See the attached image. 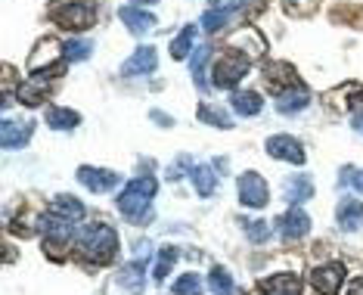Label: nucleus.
<instances>
[{
	"mask_svg": "<svg viewBox=\"0 0 363 295\" xmlns=\"http://www.w3.org/2000/svg\"><path fill=\"white\" fill-rule=\"evenodd\" d=\"M342 280H345V265H323V267H317L311 274L313 289L323 292V295H335L338 286H342Z\"/></svg>",
	"mask_w": 363,
	"mask_h": 295,
	"instance_id": "11",
	"label": "nucleus"
},
{
	"mask_svg": "<svg viewBox=\"0 0 363 295\" xmlns=\"http://www.w3.org/2000/svg\"><path fill=\"white\" fill-rule=\"evenodd\" d=\"M208 4H224V0H208Z\"/></svg>",
	"mask_w": 363,
	"mask_h": 295,
	"instance_id": "40",
	"label": "nucleus"
},
{
	"mask_svg": "<svg viewBox=\"0 0 363 295\" xmlns=\"http://www.w3.org/2000/svg\"><path fill=\"white\" fill-rule=\"evenodd\" d=\"M78 121H81V116L75 109H50L47 112V125L53 130H75Z\"/></svg>",
	"mask_w": 363,
	"mask_h": 295,
	"instance_id": "22",
	"label": "nucleus"
},
{
	"mask_svg": "<svg viewBox=\"0 0 363 295\" xmlns=\"http://www.w3.org/2000/svg\"><path fill=\"white\" fill-rule=\"evenodd\" d=\"M171 292H174V295H202V277L189 270V274L177 277L174 286H171Z\"/></svg>",
	"mask_w": 363,
	"mask_h": 295,
	"instance_id": "29",
	"label": "nucleus"
},
{
	"mask_svg": "<svg viewBox=\"0 0 363 295\" xmlns=\"http://www.w3.org/2000/svg\"><path fill=\"white\" fill-rule=\"evenodd\" d=\"M186 171H193V159H189V155H180L174 165L168 168V177H171V180H177V177H184Z\"/></svg>",
	"mask_w": 363,
	"mask_h": 295,
	"instance_id": "34",
	"label": "nucleus"
},
{
	"mask_svg": "<svg viewBox=\"0 0 363 295\" xmlns=\"http://www.w3.org/2000/svg\"><path fill=\"white\" fill-rule=\"evenodd\" d=\"M335 218H338V227H342L345 233H351V230H360L363 227V202L360 199H342L338 202V208H335Z\"/></svg>",
	"mask_w": 363,
	"mask_h": 295,
	"instance_id": "12",
	"label": "nucleus"
},
{
	"mask_svg": "<svg viewBox=\"0 0 363 295\" xmlns=\"http://www.w3.org/2000/svg\"><path fill=\"white\" fill-rule=\"evenodd\" d=\"M78 180L87 187L90 193H109L121 184V174L118 171H109V168H90V165H81L78 168Z\"/></svg>",
	"mask_w": 363,
	"mask_h": 295,
	"instance_id": "7",
	"label": "nucleus"
},
{
	"mask_svg": "<svg viewBox=\"0 0 363 295\" xmlns=\"http://www.w3.org/2000/svg\"><path fill=\"white\" fill-rule=\"evenodd\" d=\"M31 134H35V121L31 118H4V125H0L4 150H22V146H28Z\"/></svg>",
	"mask_w": 363,
	"mask_h": 295,
	"instance_id": "6",
	"label": "nucleus"
},
{
	"mask_svg": "<svg viewBox=\"0 0 363 295\" xmlns=\"http://www.w3.org/2000/svg\"><path fill=\"white\" fill-rule=\"evenodd\" d=\"M211 60V47L205 44V47H199V50L193 53V62H189V72H193V81L199 84L202 90H205V62Z\"/></svg>",
	"mask_w": 363,
	"mask_h": 295,
	"instance_id": "30",
	"label": "nucleus"
},
{
	"mask_svg": "<svg viewBox=\"0 0 363 295\" xmlns=\"http://www.w3.org/2000/svg\"><path fill=\"white\" fill-rule=\"evenodd\" d=\"M53 215H60V218H65V221H72V224H78V221H84V206L75 199V196H56L53 199Z\"/></svg>",
	"mask_w": 363,
	"mask_h": 295,
	"instance_id": "18",
	"label": "nucleus"
},
{
	"mask_svg": "<svg viewBox=\"0 0 363 295\" xmlns=\"http://www.w3.org/2000/svg\"><path fill=\"white\" fill-rule=\"evenodd\" d=\"M152 118H155V125H159V128H171V125H174V118L164 116V112H159V109L152 112Z\"/></svg>",
	"mask_w": 363,
	"mask_h": 295,
	"instance_id": "36",
	"label": "nucleus"
},
{
	"mask_svg": "<svg viewBox=\"0 0 363 295\" xmlns=\"http://www.w3.org/2000/svg\"><path fill=\"white\" fill-rule=\"evenodd\" d=\"M81 255H87L94 265H109L118 255V233L109 224H87L78 236Z\"/></svg>",
	"mask_w": 363,
	"mask_h": 295,
	"instance_id": "2",
	"label": "nucleus"
},
{
	"mask_svg": "<svg viewBox=\"0 0 363 295\" xmlns=\"http://www.w3.org/2000/svg\"><path fill=\"white\" fill-rule=\"evenodd\" d=\"M233 13H236V6H218V10H208V13L202 16V28L208 31V35H214L218 28L227 26V19H230Z\"/></svg>",
	"mask_w": 363,
	"mask_h": 295,
	"instance_id": "26",
	"label": "nucleus"
},
{
	"mask_svg": "<svg viewBox=\"0 0 363 295\" xmlns=\"http://www.w3.org/2000/svg\"><path fill=\"white\" fill-rule=\"evenodd\" d=\"M308 230H311V218L301 208L292 206L279 218V236H283V243H298L301 236H308Z\"/></svg>",
	"mask_w": 363,
	"mask_h": 295,
	"instance_id": "10",
	"label": "nucleus"
},
{
	"mask_svg": "<svg viewBox=\"0 0 363 295\" xmlns=\"http://www.w3.org/2000/svg\"><path fill=\"white\" fill-rule=\"evenodd\" d=\"M143 265H146V261H137V258H134V261H130V265L118 274V286H121L125 292H130V295H140V292H143V286H146Z\"/></svg>",
	"mask_w": 363,
	"mask_h": 295,
	"instance_id": "16",
	"label": "nucleus"
},
{
	"mask_svg": "<svg viewBox=\"0 0 363 295\" xmlns=\"http://www.w3.org/2000/svg\"><path fill=\"white\" fill-rule=\"evenodd\" d=\"M283 4H286V10L292 16H311L313 10H317L320 0H283Z\"/></svg>",
	"mask_w": 363,
	"mask_h": 295,
	"instance_id": "33",
	"label": "nucleus"
},
{
	"mask_svg": "<svg viewBox=\"0 0 363 295\" xmlns=\"http://www.w3.org/2000/svg\"><path fill=\"white\" fill-rule=\"evenodd\" d=\"M261 292L264 295H301V286L292 274H277L261 286Z\"/></svg>",
	"mask_w": 363,
	"mask_h": 295,
	"instance_id": "19",
	"label": "nucleus"
},
{
	"mask_svg": "<svg viewBox=\"0 0 363 295\" xmlns=\"http://www.w3.org/2000/svg\"><path fill=\"white\" fill-rule=\"evenodd\" d=\"M193 40H196V28L186 26V28L174 38V44H171V56H174V60H186V56L193 53Z\"/></svg>",
	"mask_w": 363,
	"mask_h": 295,
	"instance_id": "27",
	"label": "nucleus"
},
{
	"mask_svg": "<svg viewBox=\"0 0 363 295\" xmlns=\"http://www.w3.org/2000/svg\"><path fill=\"white\" fill-rule=\"evenodd\" d=\"M236 190H239V202L249 208H264L270 199V187L258 171H245V174L236 180Z\"/></svg>",
	"mask_w": 363,
	"mask_h": 295,
	"instance_id": "5",
	"label": "nucleus"
},
{
	"mask_svg": "<svg viewBox=\"0 0 363 295\" xmlns=\"http://www.w3.org/2000/svg\"><path fill=\"white\" fill-rule=\"evenodd\" d=\"M242 230H245V236H249V243H255V245L267 243L270 233H274L267 221H261V218H242Z\"/></svg>",
	"mask_w": 363,
	"mask_h": 295,
	"instance_id": "24",
	"label": "nucleus"
},
{
	"mask_svg": "<svg viewBox=\"0 0 363 295\" xmlns=\"http://www.w3.org/2000/svg\"><path fill=\"white\" fill-rule=\"evenodd\" d=\"M283 196L292 206H298V202H308L311 196H313V180L308 174H292V177H286V184H283Z\"/></svg>",
	"mask_w": 363,
	"mask_h": 295,
	"instance_id": "14",
	"label": "nucleus"
},
{
	"mask_svg": "<svg viewBox=\"0 0 363 295\" xmlns=\"http://www.w3.org/2000/svg\"><path fill=\"white\" fill-rule=\"evenodd\" d=\"M134 4H155V0H134Z\"/></svg>",
	"mask_w": 363,
	"mask_h": 295,
	"instance_id": "39",
	"label": "nucleus"
},
{
	"mask_svg": "<svg viewBox=\"0 0 363 295\" xmlns=\"http://www.w3.org/2000/svg\"><path fill=\"white\" fill-rule=\"evenodd\" d=\"M56 56H60V44H56V40H40L38 50L31 53V60H28V69L38 72L40 65H53Z\"/></svg>",
	"mask_w": 363,
	"mask_h": 295,
	"instance_id": "21",
	"label": "nucleus"
},
{
	"mask_svg": "<svg viewBox=\"0 0 363 295\" xmlns=\"http://www.w3.org/2000/svg\"><path fill=\"white\" fill-rule=\"evenodd\" d=\"M249 56L245 53H239V50H224L214 60V69H211V81H214V87H236L239 81H242L245 75H249Z\"/></svg>",
	"mask_w": 363,
	"mask_h": 295,
	"instance_id": "4",
	"label": "nucleus"
},
{
	"mask_svg": "<svg viewBox=\"0 0 363 295\" xmlns=\"http://www.w3.org/2000/svg\"><path fill=\"white\" fill-rule=\"evenodd\" d=\"M47 13H50V19L65 31H84L94 26V19H96V10L87 0H53Z\"/></svg>",
	"mask_w": 363,
	"mask_h": 295,
	"instance_id": "3",
	"label": "nucleus"
},
{
	"mask_svg": "<svg viewBox=\"0 0 363 295\" xmlns=\"http://www.w3.org/2000/svg\"><path fill=\"white\" fill-rule=\"evenodd\" d=\"M174 261H177V249L174 245H164L159 252V261H155V280H164L174 270Z\"/></svg>",
	"mask_w": 363,
	"mask_h": 295,
	"instance_id": "32",
	"label": "nucleus"
},
{
	"mask_svg": "<svg viewBox=\"0 0 363 295\" xmlns=\"http://www.w3.org/2000/svg\"><path fill=\"white\" fill-rule=\"evenodd\" d=\"M199 121H205V125H211V128H233V121H230V116L224 109H214V106L208 103H202L199 106Z\"/></svg>",
	"mask_w": 363,
	"mask_h": 295,
	"instance_id": "28",
	"label": "nucleus"
},
{
	"mask_svg": "<svg viewBox=\"0 0 363 295\" xmlns=\"http://www.w3.org/2000/svg\"><path fill=\"white\" fill-rule=\"evenodd\" d=\"M159 69V53H155V47H137L134 53H130V60L121 65V75L125 78H137V75H152V72Z\"/></svg>",
	"mask_w": 363,
	"mask_h": 295,
	"instance_id": "8",
	"label": "nucleus"
},
{
	"mask_svg": "<svg viewBox=\"0 0 363 295\" xmlns=\"http://www.w3.org/2000/svg\"><path fill=\"white\" fill-rule=\"evenodd\" d=\"M351 109H354V116H357V125L363 128V94L351 96Z\"/></svg>",
	"mask_w": 363,
	"mask_h": 295,
	"instance_id": "35",
	"label": "nucleus"
},
{
	"mask_svg": "<svg viewBox=\"0 0 363 295\" xmlns=\"http://www.w3.org/2000/svg\"><path fill=\"white\" fill-rule=\"evenodd\" d=\"M230 106H233L239 116H258V112L264 109V100L255 94V90H239V94H233Z\"/></svg>",
	"mask_w": 363,
	"mask_h": 295,
	"instance_id": "20",
	"label": "nucleus"
},
{
	"mask_svg": "<svg viewBox=\"0 0 363 295\" xmlns=\"http://www.w3.org/2000/svg\"><path fill=\"white\" fill-rule=\"evenodd\" d=\"M311 103V96H308V90L304 87H289V90H283V94L277 96V109L283 112V116H292V112H301L304 106Z\"/></svg>",
	"mask_w": 363,
	"mask_h": 295,
	"instance_id": "17",
	"label": "nucleus"
},
{
	"mask_svg": "<svg viewBox=\"0 0 363 295\" xmlns=\"http://www.w3.org/2000/svg\"><path fill=\"white\" fill-rule=\"evenodd\" d=\"M189 180H193L196 193H199L202 199H208V196H214V190H218V171L211 165H196L189 171Z\"/></svg>",
	"mask_w": 363,
	"mask_h": 295,
	"instance_id": "15",
	"label": "nucleus"
},
{
	"mask_svg": "<svg viewBox=\"0 0 363 295\" xmlns=\"http://www.w3.org/2000/svg\"><path fill=\"white\" fill-rule=\"evenodd\" d=\"M208 286H211L214 295H236V283H233V277H230L224 267H214L211 270V274H208Z\"/></svg>",
	"mask_w": 363,
	"mask_h": 295,
	"instance_id": "25",
	"label": "nucleus"
},
{
	"mask_svg": "<svg viewBox=\"0 0 363 295\" xmlns=\"http://www.w3.org/2000/svg\"><path fill=\"white\" fill-rule=\"evenodd\" d=\"M118 19L128 26V31H134V35H146V31L155 28V16L140 10V6H121L118 10Z\"/></svg>",
	"mask_w": 363,
	"mask_h": 295,
	"instance_id": "13",
	"label": "nucleus"
},
{
	"mask_svg": "<svg viewBox=\"0 0 363 295\" xmlns=\"http://www.w3.org/2000/svg\"><path fill=\"white\" fill-rule=\"evenodd\" d=\"M267 155H274V159H283V162H292V165H304V150L301 143L295 140V137L289 134H274L267 137Z\"/></svg>",
	"mask_w": 363,
	"mask_h": 295,
	"instance_id": "9",
	"label": "nucleus"
},
{
	"mask_svg": "<svg viewBox=\"0 0 363 295\" xmlns=\"http://www.w3.org/2000/svg\"><path fill=\"white\" fill-rule=\"evenodd\" d=\"M19 100L26 103V106H40L47 100V84H44V78H31L28 84H22L19 87Z\"/></svg>",
	"mask_w": 363,
	"mask_h": 295,
	"instance_id": "23",
	"label": "nucleus"
},
{
	"mask_svg": "<svg viewBox=\"0 0 363 295\" xmlns=\"http://www.w3.org/2000/svg\"><path fill=\"white\" fill-rule=\"evenodd\" d=\"M348 295H363V280H357V283H354L351 289H348Z\"/></svg>",
	"mask_w": 363,
	"mask_h": 295,
	"instance_id": "38",
	"label": "nucleus"
},
{
	"mask_svg": "<svg viewBox=\"0 0 363 295\" xmlns=\"http://www.w3.org/2000/svg\"><path fill=\"white\" fill-rule=\"evenodd\" d=\"M90 53H94V44H90V40H69V44L62 47V56L69 62H84Z\"/></svg>",
	"mask_w": 363,
	"mask_h": 295,
	"instance_id": "31",
	"label": "nucleus"
},
{
	"mask_svg": "<svg viewBox=\"0 0 363 295\" xmlns=\"http://www.w3.org/2000/svg\"><path fill=\"white\" fill-rule=\"evenodd\" d=\"M152 199H155V177H134L118 193V211L130 224H150L152 221Z\"/></svg>",
	"mask_w": 363,
	"mask_h": 295,
	"instance_id": "1",
	"label": "nucleus"
},
{
	"mask_svg": "<svg viewBox=\"0 0 363 295\" xmlns=\"http://www.w3.org/2000/svg\"><path fill=\"white\" fill-rule=\"evenodd\" d=\"M351 187L357 193H363V171H357V168H351Z\"/></svg>",
	"mask_w": 363,
	"mask_h": 295,
	"instance_id": "37",
	"label": "nucleus"
}]
</instances>
